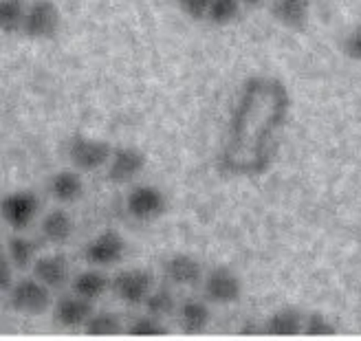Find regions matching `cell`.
Masks as SVG:
<instances>
[{
    "label": "cell",
    "mask_w": 361,
    "mask_h": 341,
    "mask_svg": "<svg viewBox=\"0 0 361 341\" xmlns=\"http://www.w3.org/2000/svg\"><path fill=\"white\" fill-rule=\"evenodd\" d=\"M291 95L282 80L251 75L243 82L219 154L227 176H260L278 156Z\"/></svg>",
    "instance_id": "obj_1"
},
{
    "label": "cell",
    "mask_w": 361,
    "mask_h": 341,
    "mask_svg": "<svg viewBox=\"0 0 361 341\" xmlns=\"http://www.w3.org/2000/svg\"><path fill=\"white\" fill-rule=\"evenodd\" d=\"M113 152H115L113 146L106 139L75 137L68 143V159L73 168L80 172H95L108 166L113 159Z\"/></svg>",
    "instance_id": "obj_2"
},
{
    "label": "cell",
    "mask_w": 361,
    "mask_h": 341,
    "mask_svg": "<svg viewBox=\"0 0 361 341\" xmlns=\"http://www.w3.org/2000/svg\"><path fill=\"white\" fill-rule=\"evenodd\" d=\"M60 9L53 0H33L27 7L23 33L31 40H51L60 31Z\"/></svg>",
    "instance_id": "obj_3"
},
{
    "label": "cell",
    "mask_w": 361,
    "mask_h": 341,
    "mask_svg": "<svg viewBox=\"0 0 361 341\" xmlns=\"http://www.w3.org/2000/svg\"><path fill=\"white\" fill-rule=\"evenodd\" d=\"M38 211H40V199L31 190L11 192L0 203V213H3L5 225L16 231L27 229L35 221V216H38Z\"/></svg>",
    "instance_id": "obj_4"
},
{
    "label": "cell",
    "mask_w": 361,
    "mask_h": 341,
    "mask_svg": "<svg viewBox=\"0 0 361 341\" xmlns=\"http://www.w3.org/2000/svg\"><path fill=\"white\" fill-rule=\"evenodd\" d=\"M11 309L25 315H40L51 306V289L38 278L20 280L9 291Z\"/></svg>",
    "instance_id": "obj_5"
},
{
    "label": "cell",
    "mask_w": 361,
    "mask_h": 341,
    "mask_svg": "<svg viewBox=\"0 0 361 341\" xmlns=\"http://www.w3.org/2000/svg\"><path fill=\"white\" fill-rule=\"evenodd\" d=\"M126 209L139 223L157 221L166 213L168 201L166 194L154 185H137L130 190L128 199H126Z\"/></svg>",
    "instance_id": "obj_6"
},
{
    "label": "cell",
    "mask_w": 361,
    "mask_h": 341,
    "mask_svg": "<svg viewBox=\"0 0 361 341\" xmlns=\"http://www.w3.org/2000/svg\"><path fill=\"white\" fill-rule=\"evenodd\" d=\"M126 256V240L119 231L106 229L95 236L84 249V258L90 266H111L121 262Z\"/></svg>",
    "instance_id": "obj_7"
},
{
    "label": "cell",
    "mask_w": 361,
    "mask_h": 341,
    "mask_svg": "<svg viewBox=\"0 0 361 341\" xmlns=\"http://www.w3.org/2000/svg\"><path fill=\"white\" fill-rule=\"evenodd\" d=\"M154 289V278L146 268H126L113 278V291L126 304H143Z\"/></svg>",
    "instance_id": "obj_8"
},
{
    "label": "cell",
    "mask_w": 361,
    "mask_h": 341,
    "mask_svg": "<svg viewBox=\"0 0 361 341\" xmlns=\"http://www.w3.org/2000/svg\"><path fill=\"white\" fill-rule=\"evenodd\" d=\"M203 289H205L207 299L227 306V304H233V302L240 299V295H243V282H240V278L236 273L231 271V268L216 266V268H212V271L205 275Z\"/></svg>",
    "instance_id": "obj_9"
},
{
    "label": "cell",
    "mask_w": 361,
    "mask_h": 341,
    "mask_svg": "<svg viewBox=\"0 0 361 341\" xmlns=\"http://www.w3.org/2000/svg\"><path fill=\"white\" fill-rule=\"evenodd\" d=\"M146 154H143L139 148L133 146H121L115 148L111 163H108V181L123 185V183H130L133 178H137L143 170H146Z\"/></svg>",
    "instance_id": "obj_10"
},
{
    "label": "cell",
    "mask_w": 361,
    "mask_h": 341,
    "mask_svg": "<svg viewBox=\"0 0 361 341\" xmlns=\"http://www.w3.org/2000/svg\"><path fill=\"white\" fill-rule=\"evenodd\" d=\"M93 313V299H86L78 293L60 297L53 306V319L64 328H84Z\"/></svg>",
    "instance_id": "obj_11"
},
{
    "label": "cell",
    "mask_w": 361,
    "mask_h": 341,
    "mask_svg": "<svg viewBox=\"0 0 361 341\" xmlns=\"http://www.w3.org/2000/svg\"><path fill=\"white\" fill-rule=\"evenodd\" d=\"M164 271H166V278L178 286H196L203 282L201 262L192 256H185V254H176V256L168 258L164 264Z\"/></svg>",
    "instance_id": "obj_12"
},
{
    "label": "cell",
    "mask_w": 361,
    "mask_h": 341,
    "mask_svg": "<svg viewBox=\"0 0 361 341\" xmlns=\"http://www.w3.org/2000/svg\"><path fill=\"white\" fill-rule=\"evenodd\" d=\"M33 278H38L49 289H60L71 278V266L64 256H42L33 262Z\"/></svg>",
    "instance_id": "obj_13"
},
{
    "label": "cell",
    "mask_w": 361,
    "mask_h": 341,
    "mask_svg": "<svg viewBox=\"0 0 361 341\" xmlns=\"http://www.w3.org/2000/svg\"><path fill=\"white\" fill-rule=\"evenodd\" d=\"M304 315L298 309H278L271 313L264 321V335H276V337H295L304 335Z\"/></svg>",
    "instance_id": "obj_14"
},
{
    "label": "cell",
    "mask_w": 361,
    "mask_h": 341,
    "mask_svg": "<svg viewBox=\"0 0 361 341\" xmlns=\"http://www.w3.org/2000/svg\"><path fill=\"white\" fill-rule=\"evenodd\" d=\"M309 13H311V0H274V5H271V16L286 29L306 27Z\"/></svg>",
    "instance_id": "obj_15"
},
{
    "label": "cell",
    "mask_w": 361,
    "mask_h": 341,
    "mask_svg": "<svg viewBox=\"0 0 361 341\" xmlns=\"http://www.w3.org/2000/svg\"><path fill=\"white\" fill-rule=\"evenodd\" d=\"M49 192L60 203H75L84 194V181L75 170H62L51 176Z\"/></svg>",
    "instance_id": "obj_16"
},
{
    "label": "cell",
    "mask_w": 361,
    "mask_h": 341,
    "mask_svg": "<svg viewBox=\"0 0 361 341\" xmlns=\"http://www.w3.org/2000/svg\"><path fill=\"white\" fill-rule=\"evenodd\" d=\"M212 319V311L205 302L201 299H185L180 304V311H178V321H180V328H183L188 335H198L203 333Z\"/></svg>",
    "instance_id": "obj_17"
},
{
    "label": "cell",
    "mask_w": 361,
    "mask_h": 341,
    "mask_svg": "<svg viewBox=\"0 0 361 341\" xmlns=\"http://www.w3.org/2000/svg\"><path fill=\"white\" fill-rule=\"evenodd\" d=\"M113 286V280L104 275L99 268H86V271L78 273L73 280V293L86 297V299H99L108 289Z\"/></svg>",
    "instance_id": "obj_18"
},
{
    "label": "cell",
    "mask_w": 361,
    "mask_h": 341,
    "mask_svg": "<svg viewBox=\"0 0 361 341\" xmlns=\"http://www.w3.org/2000/svg\"><path fill=\"white\" fill-rule=\"evenodd\" d=\"M42 236L53 244H64L73 236V218L64 209H53L42 218Z\"/></svg>",
    "instance_id": "obj_19"
},
{
    "label": "cell",
    "mask_w": 361,
    "mask_h": 341,
    "mask_svg": "<svg viewBox=\"0 0 361 341\" xmlns=\"http://www.w3.org/2000/svg\"><path fill=\"white\" fill-rule=\"evenodd\" d=\"M35 251H38L35 242L31 238L23 236V233H16V236H11L9 242H7V256H9V260L13 262L16 268L33 266V262L38 260V258H35Z\"/></svg>",
    "instance_id": "obj_20"
},
{
    "label": "cell",
    "mask_w": 361,
    "mask_h": 341,
    "mask_svg": "<svg viewBox=\"0 0 361 341\" xmlns=\"http://www.w3.org/2000/svg\"><path fill=\"white\" fill-rule=\"evenodd\" d=\"M25 16V0H0V29H3L5 35L23 31Z\"/></svg>",
    "instance_id": "obj_21"
},
{
    "label": "cell",
    "mask_w": 361,
    "mask_h": 341,
    "mask_svg": "<svg viewBox=\"0 0 361 341\" xmlns=\"http://www.w3.org/2000/svg\"><path fill=\"white\" fill-rule=\"evenodd\" d=\"M126 328L121 326V319L115 313H93V317L88 319V324L84 326L86 335H93V337H111V335H119Z\"/></svg>",
    "instance_id": "obj_22"
},
{
    "label": "cell",
    "mask_w": 361,
    "mask_h": 341,
    "mask_svg": "<svg viewBox=\"0 0 361 341\" xmlns=\"http://www.w3.org/2000/svg\"><path fill=\"white\" fill-rule=\"evenodd\" d=\"M243 3L240 0H212V7H209V20L219 27L231 25L233 20L238 18Z\"/></svg>",
    "instance_id": "obj_23"
},
{
    "label": "cell",
    "mask_w": 361,
    "mask_h": 341,
    "mask_svg": "<svg viewBox=\"0 0 361 341\" xmlns=\"http://www.w3.org/2000/svg\"><path fill=\"white\" fill-rule=\"evenodd\" d=\"M126 333L137 335V337H159L168 333V326L157 315H146V317H137L135 321H130Z\"/></svg>",
    "instance_id": "obj_24"
},
{
    "label": "cell",
    "mask_w": 361,
    "mask_h": 341,
    "mask_svg": "<svg viewBox=\"0 0 361 341\" xmlns=\"http://www.w3.org/2000/svg\"><path fill=\"white\" fill-rule=\"evenodd\" d=\"M146 309L150 315H157V317H166L174 311V295L166 289H152V293L146 297Z\"/></svg>",
    "instance_id": "obj_25"
},
{
    "label": "cell",
    "mask_w": 361,
    "mask_h": 341,
    "mask_svg": "<svg viewBox=\"0 0 361 341\" xmlns=\"http://www.w3.org/2000/svg\"><path fill=\"white\" fill-rule=\"evenodd\" d=\"M337 333V326L331 324L329 317H324L322 313H311L304 319V335L309 337H331Z\"/></svg>",
    "instance_id": "obj_26"
},
{
    "label": "cell",
    "mask_w": 361,
    "mask_h": 341,
    "mask_svg": "<svg viewBox=\"0 0 361 341\" xmlns=\"http://www.w3.org/2000/svg\"><path fill=\"white\" fill-rule=\"evenodd\" d=\"M174 3L185 16H190L192 20H203V18H207L209 7H212V0H174Z\"/></svg>",
    "instance_id": "obj_27"
},
{
    "label": "cell",
    "mask_w": 361,
    "mask_h": 341,
    "mask_svg": "<svg viewBox=\"0 0 361 341\" xmlns=\"http://www.w3.org/2000/svg\"><path fill=\"white\" fill-rule=\"evenodd\" d=\"M11 266H13V262L9 260L7 251H3V254H0V289H3V293L11 291V286H13Z\"/></svg>",
    "instance_id": "obj_28"
},
{
    "label": "cell",
    "mask_w": 361,
    "mask_h": 341,
    "mask_svg": "<svg viewBox=\"0 0 361 341\" xmlns=\"http://www.w3.org/2000/svg\"><path fill=\"white\" fill-rule=\"evenodd\" d=\"M344 49H346V56H348V58L361 62V25H359V27L348 35V38H346Z\"/></svg>",
    "instance_id": "obj_29"
},
{
    "label": "cell",
    "mask_w": 361,
    "mask_h": 341,
    "mask_svg": "<svg viewBox=\"0 0 361 341\" xmlns=\"http://www.w3.org/2000/svg\"><path fill=\"white\" fill-rule=\"evenodd\" d=\"M240 333H245V335H254V333H264V326H256L254 321H249L247 326H243L240 328Z\"/></svg>",
    "instance_id": "obj_30"
},
{
    "label": "cell",
    "mask_w": 361,
    "mask_h": 341,
    "mask_svg": "<svg viewBox=\"0 0 361 341\" xmlns=\"http://www.w3.org/2000/svg\"><path fill=\"white\" fill-rule=\"evenodd\" d=\"M240 3L245 5V7H260L264 0H240Z\"/></svg>",
    "instance_id": "obj_31"
}]
</instances>
